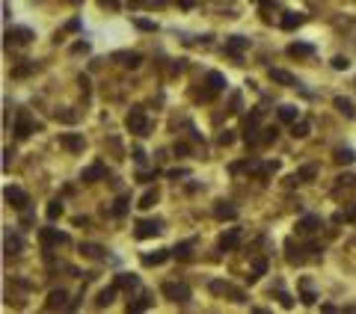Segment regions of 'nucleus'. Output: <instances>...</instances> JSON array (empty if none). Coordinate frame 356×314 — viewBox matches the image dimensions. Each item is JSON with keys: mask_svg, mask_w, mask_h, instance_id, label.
I'll list each match as a JSON object with an SVG mask.
<instances>
[{"mask_svg": "<svg viewBox=\"0 0 356 314\" xmlns=\"http://www.w3.org/2000/svg\"><path fill=\"white\" fill-rule=\"evenodd\" d=\"M3 249H6V255H18V252H21V237L12 234V231H6V237H3Z\"/></svg>", "mask_w": 356, "mask_h": 314, "instance_id": "17", "label": "nucleus"}, {"mask_svg": "<svg viewBox=\"0 0 356 314\" xmlns=\"http://www.w3.org/2000/svg\"><path fill=\"white\" fill-rule=\"evenodd\" d=\"M6 202L15 208V211H27V205H30V199H27V193L21 190V187H6Z\"/></svg>", "mask_w": 356, "mask_h": 314, "instance_id": "5", "label": "nucleus"}, {"mask_svg": "<svg viewBox=\"0 0 356 314\" xmlns=\"http://www.w3.org/2000/svg\"><path fill=\"white\" fill-rule=\"evenodd\" d=\"M190 249H193V240H184V243H178V246L172 249V255H175V258H190Z\"/></svg>", "mask_w": 356, "mask_h": 314, "instance_id": "33", "label": "nucleus"}, {"mask_svg": "<svg viewBox=\"0 0 356 314\" xmlns=\"http://www.w3.org/2000/svg\"><path fill=\"white\" fill-rule=\"evenodd\" d=\"M184 175H187V169H172L169 172V178H184Z\"/></svg>", "mask_w": 356, "mask_h": 314, "instance_id": "50", "label": "nucleus"}, {"mask_svg": "<svg viewBox=\"0 0 356 314\" xmlns=\"http://www.w3.org/2000/svg\"><path fill=\"white\" fill-rule=\"evenodd\" d=\"M74 30H80V21H77V18H71V21L65 24V33H74Z\"/></svg>", "mask_w": 356, "mask_h": 314, "instance_id": "45", "label": "nucleus"}, {"mask_svg": "<svg viewBox=\"0 0 356 314\" xmlns=\"http://www.w3.org/2000/svg\"><path fill=\"white\" fill-rule=\"evenodd\" d=\"M59 142H62L68 151H83V136H77V134H62Z\"/></svg>", "mask_w": 356, "mask_h": 314, "instance_id": "15", "label": "nucleus"}, {"mask_svg": "<svg viewBox=\"0 0 356 314\" xmlns=\"http://www.w3.org/2000/svg\"><path fill=\"white\" fill-rule=\"evenodd\" d=\"M300 24H303V15L285 12V18H282V27H285V30H294V27H300Z\"/></svg>", "mask_w": 356, "mask_h": 314, "instance_id": "28", "label": "nucleus"}, {"mask_svg": "<svg viewBox=\"0 0 356 314\" xmlns=\"http://www.w3.org/2000/svg\"><path fill=\"white\" fill-rule=\"evenodd\" d=\"M154 202H157V190H146V193L140 196V208H143V211L154 208Z\"/></svg>", "mask_w": 356, "mask_h": 314, "instance_id": "29", "label": "nucleus"}, {"mask_svg": "<svg viewBox=\"0 0 356 314\" xmlns=\"http://www.w3.org/2000/svg\"><path fill=\"white\" fill-rule=\"evenodd\" d=\"M220 145H232L235 142V131H226V134H220V139H217Z\"/></svg>", "mask_w": 356, "mask_h": 314, "instance_id": "40", "label": "nucleus"}, {"mask_svg": "<svg viewBox=\"0 0 356 314\" xmlns=\"http://www.w3.org/2000/svg\"><path fill=\"white\" fill-rule=\"evenodd\" d=\"M247 47H250V39H244V36H232V39L226 42V50H229L232 56H238V59H241V53H244Z\"/></svg>", "mask_w": 356, "mask_h": 314, "instance_id": "8", "label": "nucleus"}, {"mask_svg": "<svg viewBox=\"0 0 356 314\" xmlns=\"http://www.w3.org/2000/svg\"><path fill=\"white\" fill-rule=\"evenodd\" d=\"M12 157H15V151H12V148H6V151H3V169H9Z\"/></svg>", "mask_w": 356, "mask_h": 314, "instance_id": "43", "label": "nucleus"}, {"mask_svg": "<svg viewBox=\"0 0 356 314\" xmlns=\"http://www.w3.org/2000/svg\"><path fill=\"white\" fill-rule=\"evenodd\" d=\"M146 309H152V300H149V297H140L137 303H128V312H146Z\"/></svg>", "mask_w": 356, "mask_h": 314, "instance_id": "35", "label": "nucleus"}, {"mask_svg": "<svg viewBox=\"0 0 356 314\" xmlns=\"http://www.w3.org/2000/svg\"><path fill=\"white\" fill-rule=\"evenodd\" d=\"M238 240H241V231H238V228H229V231L220 237V249H223V252H229V249H235V246H238Z\"/></svg>", "mask_w": 356, "mask_h": 314, "instance_id": "13", "label": "nucleus"}, {"mask_svg": "<svg viewBox=\"0 0 356 314\" xmlns=\"http://www.w3.org/2000/svg\"><path fill=\"white\" fill-rule=\"evenodd\" d=\"M128 214V196H119L113 202V217H125Z\"/></svg>", "mask_w": 356, "mask_h": 314, "instance_id": "32", "label": "nucleus"}, {"mask_svg": "<svg viewBox=\"0 0 356 314\" xmlns=\"http://www.w3.org/2000/svg\"><path fill=\"white\" fill-rule=\"evenodd\" d=\"M318 225H321V217H312V214H309V217H303V220L297 223V231H300V234H312Z\"/></svg>", "mask_w": 356, "mask_h": 314, "instance_id": "16", "label": "nucleus"}, {"mask_svg": "<svg viewBox=\"0 0 356 314\" xmlns=\"http://www.w3.org/2000/svg\"><path fill=\"white\" fill-rule=\"evenodd\" d=\"M297 175H300V178H303V181H312V178H315V175H318V169H315V166H303V169H300V172H297Z\"/></svg>", "mask_w": 356, "mask_h": 314, "instance_id": "36", "label": "nucleus"}, {"mask_svg": "<svg viewBox=\"0 0 356 314\" xmlns=\"http://www.w3.org/2000/svg\"><path fill=\"white\" fill-rule=\"evenodd\" d=\"M116 59H119L125 68H137V65L143 62V56H140L137 50H131V53H116Z\"/></svg>", "mask_w": 356, "mask_h": 314, "instance_id": "20", "label": "nucleus"}, {"mask_svg": "<svg viewBox=\"0 0 356 314\" xmlns=\"http://www.w3.org/2000/svg\"><path fill=\"white\" fill-rule=\"evenodd\" d=\"M33 68H36V65H33V62H27V65H18V68H15V71H12V77H24V74H30V71H33Z\"/></svg>", "mask_w": 356, "mask_h": 314, "instance_id": "38", "label": "nucleus"}, {"mask_svg": "<svg viewBox=\"0 0 356 314\" xmlns=\"http://www.w3.org/2000/svg\"><path fill=\"white\" fill-rule=\"evenodd\" d=\"M33 223V214L30 211H24V217H21V225H30Z\"/></svg>", "mask_w": 356, "mask_h": 314, "instance_id": "51", "label": "nucleus"}, {"mask_svg": "<svg viewBox=\"0 0 356 314\" xmlns=\"http://www.w3.org/2000/svg\"><path fill=\"white\" fill-rule=\"evenodd\" d=\"M309 131H312V128H309V122H303V119L291 125V136H294V139H306V136H309Z\"/></svg>", "mask_w": 356, "mask_h": 314, "instance_id": "24", "label": "nucleus"}, {"mask_svg": "<svg viewBox=\"0 0 356 314\" xmlns=\"http://www.w3.org/2000/svg\"><path fill=\"white\" fill-rule=\"evenodd\" d=\"M288 53H291V56H312L315 47H312V45H303V42H294V45H288Z\"/></svg>", "mask_w": 356, "mask_h": 314, "instance_id": "21", "label": "nucleus"}, {"mask_svg": "<svg viewBox=\"0 0 356 314\" xmlns=\"http://www.w3.org/2000/svg\"><path fill=\"white\" fill-rule=\"evenodd\" d=\"M238 107H241V95H232V113H238Z\"/></svg>", "mask_w": 356, "mask_h": 314, "instance_id": "48", "label": "nucleus"}, {"mask_svg": "<svg viewBox=\"0 0 356 314\" xmlns=\"http://www.w3.org/2000/svg\"><path fill=\"white\" fill-rule=\"evenodd\" d=\"M315 300H318V297L309 291V282H303V303H306V306H315Z\"/></svg>", "mask_w": 356, "mask_h": 314, "instance_id": "37", "label": "nucleus"}, {"mask_svg": "<svg viewBox=\"0 0 356 314\" xmlns=\"http://www.w3.org/2000/svg\"><path fill=\"white\" fill-rule=\"evenodd\" d=\"M86 50H89V45H86V42H77V45L71 47V53H86Z\"/></svg>", "mask_w": 356, "mask_h": 314, "instance_id": "46", "label": "nucleus"}, {"mask_svg": "<svg viewBox=\"0 0 356 314\" xmlns=\"http://www.w3.org/2000/svg\"><path fill=\"white\" fill-rule=\"evenodd\" d=\"M137 285H140V279H137V276H131V273H119V276H116V288L131 291V288H137Z\"/></svg>", "mask_w": 356, "mask_h": 314, "instance_id": "23", "label": "nucleus"}, {"mask_svg": "<svg viewBox=\"0 0 356 314\" xmlns=\"http://www.w3.org/2000/svg\"><path fill=\"white\" fill-rule=\"evenodd\" d=\"M134 24H137L140 30H146V33H152V30H154V24H152V21H143V18H137Z\"/></svg>", "mask_w": 356, "mask_h": 314, "instance_id": "42", "label": "nucleus"}, {"mask_svg": "<svg viewBox=\"0 0 356 314\" xmlns=\"http://www.w3.org/2000/svg\"><path fill=\"white\" fill-rule=\"evenodd\" d=\"M134 160H137V163H146V154H143V151L137 148V151H134Z\"/></svg>", "mask_w": 356, "mask_h": 314, "instance_id": "52", "label": "nucleus"}, {"mask_svg": "<svg viewBox=\"0 0 356 314\" xmlns=\"http://www.w3.org/2000/svg\"><path fill=\"white\" fill-rule=\"evenodd\" d=\"M297 116H300V110H297L294 104H282V107H279V119H282V122H291V125H294Z\"/></svg>", "mask_w": 356, "mask_h": 314, "instance_id": "22", "label": "nucleus"}, {"mask_svg": "<svg viewBox=\"0 0 356 314\" xmlns=\"http://www.w3.org/2000/svg\"><path fill=\"white\" fill-rule=\"evenodd\" d=\"M169 255H172L169 249H157L154 255H152V252H149V255H143V264H146V267H157V264H163Z\"/></svg>", "mask_w": 356, "mask_h": 314, "instance_id": "18", "label": "nucleus"}, {"mask_svg": "<svg viewBox=\"0 0 356 314\" xmlns=\"http://www.w3.org/2000/svg\"><path fill=\"white\" fill-rule=\"evenodd\" d=\"M333 223H356V205H351L348 211H342V214H336L333 217Z\"/></svg>", "mask_w": 356, "mask_h": 314, "instance_id": "31", "label": "nucleus"}, {"mask_svg": "<svg viewBox=\"0 0 356 314\" xmlns=\"http://www.w3.org/2000/svg\"><path fill=\"white\" fill-rule=\"evenodd\" d=\"M264 273H267V258H255V261H253V270H250V276H247V282L253 285V282H258Z\"/></svg>", "mask_w": 356, "mask_h": 314, "instance_id": "14", "label": "nucleus"}, {"mask_svg": "<svg viewBox=\"0 0 356 314\" xmlns=\"http://www.w3.org/2000/svg\"><path fill=\"white\" fill-rule=\"evenodd\" d=\"M348 65H351V62H348L345 56H336V59H333V68H336V71H345Z\"/></svg>", "mask_w": 356, "mask_h": 314, "instance_id": "41", "label": "nucleus"}, {"mask_svg": "<svg viewBox=\"0 0 356 314\" xmlns=\"http://www.w3.org/2000/svg\"><path fill=\"white\" fill-rule=\"evenodd\" d=\"M71 3H80V0H71Z\"/></svg>", "mask_w": 356, "mask_h": 314, "instance_id": "54", "label": "nucleus"}, {"mask_svg": "<svg viewBox=\"0 0 356 314\" xmlns=\"http://www.w3.org/2000/svg\"><path fill=\"white\" fill-rule=\"evenodd\" d=\"M125 128H128L131 134H137V136H149V131H152V125H149V116H146L140 107H134V110L125 116Z\"/></svg>", "mask_w": 356, "mask_h": 314, "instance_id": "1", "label": "nucleus"}, {"mask_svg": "<svg viewBox=\"0 0 356 314\" xmlns=\"http://www.w3.org/2000/svg\"><path fill=\"white\" fill-rule=\"evenodd\" d=\"M214 217H217V220H238V208H235V205H229V202H217Z\"/></svg>", "mask_w": 356, "mask_h": 314, "instance_id": "12", "label": "nucleus"}, {"mask_svg": "<svg viewBox=\"0 0 356 314\" xmlns=\"http://www.w3.org/2000/svg\"><path fill=\"white\" fill-rule=\"evenodd\" d=\"M30 39H33V33H30L27 27H9L3 45H6V47H18V45H27Z\"/></svg>", "mask_w": 356, "mask_h": 314, "instance_id": "3", "label": "nucleus"}, {"mask_svg": "<svg viewBox=\"0 0 356 314\" xmlns=\"http://www.w3.org/2000/svg\"><path fill=\"white\" fill-rule=\"evenodd\" d=\"M48 309H65V291H51L48 294Z\"/></svg>", "mask_w": 356, "mask_h": 314, "instance_id": "25", "label": "nucleus"}, {"mask_svg": "<svg viewBox=\"0 0 356 314\" xmlns=\"http://www.w3.org/2000/svg\"><path fill=\"white\" fill-rule=\"evenodd\" d=\"M178 6H184V9H193V6H196V0H178Z\"/></svg>", "mask_w": 356, "mask_h": 314, "instance_id": "53", "label": "nucleus"}, {"mask_svg": "<svg viewBox=\"0 0 356 314\" xmlns=\"http://www.w3.org/2000/svg\"><path fill=\"white\" fill-rule=\"evenodd\" d=\"M45 217H48V220H59V217H62V202H59V199H53V202L45 208Z\"/></svg>", "mask_w": 356, "mask_h": 314, "instance_id": "30", "label": "nucleus"}, {"mask_svg": "<svg viewBox=\"0 0 356 314\" xmlns=\"http://www.w3.org/2000/svg\"><path fill=\"white\" fill-rule=\"evenodd\" d=\"M116 291H119L116 285H113V288H104V291L98 294V300H95V303H98V309H107V306L113 303V297H116Z\"/></svg>", "mask_w": 356, "mask_h": 314, "instance_id": "26", "label": "nucleus"}, {"mask_svg": "<svg viewBox=\"0 0 356 314\" xmlns=\"http://www.w3.org/2000/svg\"><path fill=\"white\" fill-rule=\"evenodd\" d=\"M261 134H264V136H261V142L267 145V142H273V139H276V134H279V131H276V128H267V131H261Z\"/></svg>", "mask_w": 356, "mask_h": 314, "instance_id": "39", "label": "nucleus"}, {"mask_svg": "<svg viewBox=\"0 0 356 314\" xmlns=\"http://www.w3.org/2000/svg\"><path fill=\"white\" fill-rule=\"evenodd\" d=\"M56 119H62V122H74V113H56Z\"/></svg>", "mask_w": 356, "mask_h": 314, "instance_id": "49", "label": "nucleus"}, {"mask_svg": "<svg viewBox=\"0 0 356 314\" xmlns=\"http://www.w3.org/2000/svg\"><path fill=\"white\" fill-rule=\"evenodd\" d=\"M160 294H163L166 300H172V303H190V297H193V291H190L184 282H163V285H160Z\"/></svg>", "mask_w": 356, "mask_h": 314, "instance_id": "2", "label": "nucleus"}, {"mask_svg": "<svg viewBox=\"0 0 356 314\" xmlns=\"http://www.w3.org/2000/svg\"><path fill=\"white\" fill-rule=\"evenodd\" d=\"M104 175H107V166L98 160V163H92V166H86V169L80 172V181H83V184H95V181H101Z\"/></svg>", "mask_w": 356, "mask_h": 314, "instance_id": "6", "label": "nucleus"}, {"mask_svg": "<svg viewBox=\"0 0 356 314\" xmlns=\"http://www.w3.org/2000/svg\"><path fill=\"white\" fill-rule=\"evenodd\" d=\"M80 252H83L86 258H101V252H104V249H101V246H95V243H83V246H80Z\"/></svg>", "mask_w": 356, "mask_h": 314, "instance_id": "34", "label": "nucleus"}, {"mask_svg": "<svg viewBox=\"0 0 356 314\" xmlns=\"http://www.w3.org/2000/svg\"><path fill=\"white\" fill-rule=\"evenodd\" d=\"M62 243H68V234H62V231H56V228H42V246H45V249L62 246Z\"/></svg>", "mask_w": 356, "mask_h": 314, "instance_id": "7", "label": "nucleus"}, {"mask_svg": "<svg viewBox=\"0 0 356 314\" xmlns=\"http://www.w3.org/2000/svg\"><path fill=\"white\" fill-rule=\"evenodd\" d=\"M205 86H208V92H223L226 89V77L220 74V71H208V77H205Z\"/></svg>", "mask_w": 356, "mask_h": 314, "instance_id": "9", "label": "nucleus"}, {"mask_svg": "<svg viewBox=\"0 0 356 314\" xmlns=\"http://www.w3.org/2000/svg\"><path fill=\"white\" fill-rule=\"evenodd\" d=\"M163 228H160V220H137V237L140 240H149V237H157Z\"/></svg>", "mask_w": 356, "mask_h": 314, "instance_id": "4", "label": "nucleus"}, {"mask_svg": "<svg viewBox=\"0 0 356 314\" xmlns=\"http://www.w3.org/2000/svg\"><path fill=\"white\" fill-rule=\"evenodd\" d=\"M30 134H33V122H30V116H27V113H21V116H18V122H15V136H18V139H27Z\"/></svg>", "mask_w": 356, "mask_h": 314, "instance_id": "10", "label": "nucleus"}, {"mask_svg": "<svg viewBox=\"0 0 356 314\" xmlns=\"http://www.w3.org/2000/svg\"><path fill=\"white\" fill-rule=\"evenodd\" d=\"M279 303H282L285 309H291V306H294V300H291V297H288L285 291H279Z\"/></svg>", "mask_w": 356, "mask_h": 314, "instance_id": "44", "label": "nucleus"}, {"mask_svg": "<svg viewBox=\"0 0 356 314\" xmlns=\"http://www.w3.org/2000/svg\"><path fill=\"white\" fill-rule=\"evenodd\" d=\"M270 80H276V83H282V86H297L294 74H288V71H282V68H270Z\"/></svg>", "mask_w": 356, "mask_h": 314, "instance_id": "19", "label": "nucleus"}, {"mask_svg": "<svg viewBox=\"0 0 356 314\" xmlns=\"http://www.w3.org/2000/svg\"><path fill=\"white\" fill-rule=\"evenodd\" d=\"M356 160L354 148H336V163H342V166H351Z\"/></svg>", "mask_w": 356, "mask_h": 314, "instance_id": "27", "label": "nucleus"}, {"mask_svg": "<svg viewBox=\"0 0 356 314\" xmlns=\"http://www.w3.org/2000/svg\"><path fill=\"white\" fill-rule=\"evenodd\" d=\"M333 104H336V110H339V113H342L345 119H356V107H354V101H351V98L339 95V98H336Z\"/></svg>", "mask_w": 356, "mask_h": 314, "instance_id": "11", "label": "nucleus"}, {"mask_svg": "<svg viewBox=\"0 0 356 314\" xmlns=\"http://www.w3.org/2000/svg\"><path fill=\"white\" fill-rule=\"evenodd\" d=\"M101 6H107V9H119V0H98Z\"/></svg>", "mask_w": 356, "mask_h": 314, "instance_id": "47", "label": "nucleus"}]
</instances>
